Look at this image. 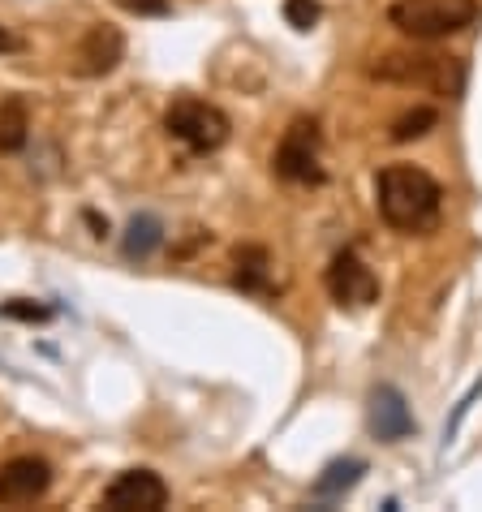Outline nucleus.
I'll return each instance as SVG.
<instances>
[{"mask_svg":"<svg viewBox=\"0 0 482 512\" xmlns=\"http://www.w3.org/2000/svg\"><path fill=\"white\" fill-rule=\"evenodd\" d=\"M375 207L388 229L396 233H427L435 229L439 211H444V190L439 181L418 164H388L375 177Z\"/></svg>","mask_w":482,"mask_h":512,"instance_id":"1","label":"nucleus"},{"mask_svg":"<svg viewBox=\"0 0 482 512\" xmlns=\"http://www.w3.org/2000/svg\"><path fill=\"white\" fill-rule=\"evenodd\" d=\"M371 78L457 99L465 91V61L461 56H444V52H384L371 65Z\"/></svg>","mask_w":482,"mask_h":512,"instance_id":"2","label":"nucleus"},{"mask_svg":"<svg viewBox=\"0 0 482 512\" xmlns=\"http://www.w3.org/2000/svg\"><path fill=\"white\" fill-rule=\"evenodd\" d=\"M474 18H478V0H396L388 9V22L401 35L418 39V44L461 35L465 26H474Z\"/></svg>","mask_w":482,"mask_h":512,"instance_id":"3","label":"nucleus"},{"mask_svg":"<svg viewBox=\"0 0 482 512\" xmlns=\"http://www.w3.org/2000/svg\"><path fill=\"white\" fill-rule=\"evenodd\" d=\"M164 130H168V138H177L186 151L211 155V151H220L224 142H229L233 125H229V117H224L216 104L194 99V95H181L164 112Z\"/></svg>","mask_w":482,"mask_h":512,"instance_id":"4","label":"nucleus"},{"mask_svg":"<svg viewBox=\"0 0 482 512\" xmlns=\"http://www.w3.org/2000/svg\"><path fill=\"white\" fill-rule=\"evenodd\" d=\"M272 168H276V177L293 181V186H319L323 168H319V121L315 117H297L289 125L272 155Z\"/></svg>","mask_w":482,"mask_h":512,"instance_id":"5","label":"nucleus"},{"mask_svg":"<svg viewBox=\"0 0 482 512\" xmlns=\"http://www.w3.org/2000/svg\"><path fill=\"white\" fill-rule=\"evenodd\" d=\"M323 280H328L332 302L345 306V310H366V306L379 302V276L366 267V259L358 250H340Z\"/></svg>","mask_w":482,"mask_h":512,"instance_id":"6","label":"nucleus"},{"mask_svg":"<svg viewBox=\"0 0 482 512\" xmlns=\"http://www.w3.org/2000/svg\"><path fill=\"white\" fill-rule=\"evenodd\" d=\"M164 504H168V487L155 469H125L104 491V508L112 512H160Z\"/></svg>","mask_w":482,"mask_h":512,"instance_id":"7","label":"nucleus"},{"mask_svg":"<svg viewBox=\"0 0 482 512\" xmlns=\"http://www.w3.org/2000/svg\"><path fill=\"white\" fill-rule=\"evenodd\" d=\"M52 487V465L44 457H13L0 465V508L39 504Z\"/></svg>","mask_w":482,"mask_h":512,"instance_id":"8","label":"nucleus"},{"mask_svg":"<svg viewBox=\"0 0 482 512\" xmlns=\"http://www.w3.org/2000/svg\"><path fill=\"white\" fill-rule=\"evenodd\" d=\"M366 426H371V435L379 444H401V439H409L418 431L401 388H392V383H379L371 392V401H366Z\"/></svg>","mask_w":482,"mask_h":512,"instance_id":"9","label":"nucleus"},{"mask_svg":"<svg viewBox=\"0 0 482 512\" xmlns=\"http://www.w3.org/2000/svg\"><path fill=\"white\" fill-rule=\"evenodd\" d=\"M121 56H125V35L117 31V26L99 22L78 39L69 69H74L78 78H104V74H112V69L121 65Z\"/></svg>","mask_w":482,"mask_h":512,"instance_id":"10","label":"nucleus"},{"mask_svg":"<svg viewBox=\"0 0 482 512\" xmlns=\"http://www.w3.org/2000/svg\"><path fill=\"white\" fill-rule=\"evenodd\" d=\"M233 284L246 293H259V297H272L276 293V280H272V254L263 246H241L237 259H233Z\"/></svg>","mask_w":482,"mask_h":512,"instance_id":"11","label":"nucleus"},{"mask_svg":"<svg viewBox=\"0 0 482 512\" xmlns=\"http://www.w3.org/2000/svg\"><path fill=\"white\" fill-rule=\"evenodd\" d=\"M160 246H164V224H160V216L143 211V216H134L130 229H125L121 254H125L130 263H143V259H151V254L160 250Z\"/></svg>","mask_w":482,"mask_h":512,"instance_id":"12","label":"nucleus"},{"mask_svg":"<svg viewBox=\"0 0 482 512\" xmlns=\"http://www.w3.org/2000/svg\"><path fill=\"white\" fill-rule=\"evenodd\" d=\"M362 474H366V461H358V457H340V461H332V465L315 478V500H340L345 491L358 487Z\"/></svg>","mask_w":482,"mask_h":512,"instance_id":"13","label":"nucleus"},{"mask_svg":"<svg viewBox=\"0 0 482 512\" xmlns=\"http://www.w3.org/2000/svg\"><path fill=\"white\" fill-rule=\"evenodd\" d=\"M31 138V117L22 99H0V155H13Z\"/></svg>","mask_w":482,"mask_h":512,"instance_id":"14","label":"nucleus"},{"mask_svg":"<svg viewBox=\"0 0 482 512\" xmlns=\"http://www.w3.org/2000/svg\"><path fill=\"white\" fill-rule=\"evenodd\" d=\"M435 121H439V112L435 108H409V112H401V117L392 121V142H414V138H422L427 130H435Z\"/></svg>","mask_w":482,"mask_h":512,"instance_id":"15","label":"nucleus"},{"mask_svg":"<svg viewBox=\"0 0 482 512\" xmlns=\"http://www.w3.org/2000/svg\"><path fill=\"white\" fill-rule=\"evenodd\" d=\"M319 0H285V22L293 31H310V26L319 22Z\"/></svg>","mask_w":482,"mask_h":512,"instance_id":"16","label":"nucleus"},{"mask_svg":"<svg viewBox=\"0 0 482 512\" xmlns=\"http://www.w3.org/2000/svg\"><path fill=\"white\" fill-rule=\"evenodd\" d=\"M478 396H482V379L474 383V388L470 392H465L461 396V401H457V414H452L448 418V426H444V448L452 444V439H457V431H461V422H465V414H470V409H474V401H478Z\"/></svg>","mask_w":482,"mask_h":512,"instance_id":"17","label":"nucleus"},{"mask_svg":"<svg viewBox=\"0 0 482 512\" xmlns=\"http://www.w3.org/2000/svg\"><path fill=\"white\" fill-rule=\"evenodd\" d=\"M112 5L134 13V18H164L168 13V0H112Z\"/></svg>","mask_w":482,"mask_h":512,"instance_id":"18","label":"nucleus"},{"mask_svg":"<svg viewBox=\"0 0 482 512\" xmlns=\"http://www.w3.org/2000/svg\"><path fill=\"white\" fill-rule=\"evenodd\" d=\"M5 315H9V319H48V310H44V306H22V302H9V306H5Z\"/></svg>","mask_w":482,"mask_h":512,"instance_id":"19","label":"nucleus"},{"mask_svg":"<svg viewBox=\"0 0 482 512\" xmlns=\"http://www.w3.org/2000/svg\"><path fill=\"white\" fill-rule=\"evenodd\" d=\"M9 48H13V35L5 31V26H0V52H9Z\"/></svg>","mask_w":482,"mask_h":512,"instance_id":"20","label":"nucleus"}]
</instances>
